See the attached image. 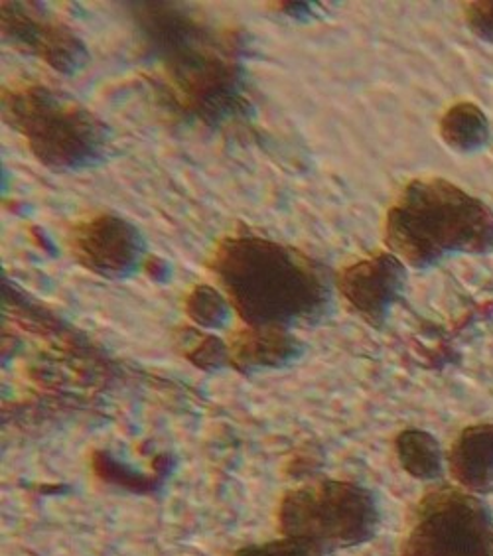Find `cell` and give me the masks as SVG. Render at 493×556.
I'll use <instances>...</instances> for the list:
<instances>
[{
  "instance_id": "11",
  "label": "cell",
  "mask_w": 493,
  "mask_h": 556,
  "mask_svg": "<svg viewBox=\"0 0 493 556\" xmlns=\"http://www.w3.org/2000/svg\"><path fill=\"white\" fill-rule=\"evenodd\" d=\"M452 476L476 493L493 490V425L462 430L448 452Z\"/></svg>"
},
{
  "instance_id": "6",
  "label": "cell",
  "mask_w": 493,
  "mask_h": 556,
  "mask_svg": "<svg viewBox=\"0 0 493 556\" xmlns=\"http://www.w3.org/2000/svg\"><path fill=\"white\" fill-rule=\"evenodd\" d=\"M401 556H493L492 519L470 495L434 493L420 505Z\"/></svg>"
},
{
  "instance_id": "13",
  "label": "cell",
  "mask_w": 493,
  "mask_h": 556,
  "mask_svg": "<svg viewBox=\"0 0 493 556\" xmlns=\"http://www.w3.org/2000/svg\"><path fill=\"white\" fill-rule=\"evenodd\" d=\"M401 466L418 480H434L442 471V452L439 440L427 430L407 428L395 439Z\"/></svg>"
},
{
  "instance_id": "9",
  "label": "cell",
  "mask_w": 493,
  "mask_h": 556,
  "mask_svg": "<svg viewBox=\"0 0 493 556\" xmlns=\"http://www.w3.org/2000/svg\"><path fill=\"white\" fill-rule=\"evenodd\" d=\"M336 290L350 311L374 328L385 324L407 287V265L391 251H376L333 273Z\"/></svg>"
},
{
  "instance_id": "4",
  "label": "cell",
  "mask_w": 493,
  "mask_h": 556,
  "mask_svg": "<svg viewBox=\"0 0 493 556\" xmlns=\"http://www.w3.org/2000/svg\"><path fill=\"white\" fill-rule=\"evenodd\" d=\"M0 111L4 125L24 140L34 161L46 170H89L108 159V125L60 89L38 81L4 84Z\"/></svg>"
},
{
  "instance_id": "15",
  "label": "cell",
  "mask_w": 493,
  "mask_h": 556,
  "mask_svg": "<svg viewBox=\"0 0 493 556\" xmlns=\"http://www.w3.org/2000/svg\"><path fill=\"white\" fill-rule=\"evenodd\" d=\"M184 314L193 326L202 330L224 328L231 316V302L227 300L222 289L212 285H195L184 296Z\"/></svg>"
},
{
  "instance_id": "16",
  "label": "cell",
  "mask_w": 493,
  "mask_h": 556,
  "mask_svg": "<svg viewBox=\"0 0 493 556\" xmlns=\"http://www.w3.org/2000/svg\"><path fill=\"white\" fill-rule=\"evenodd\" d=\"M236 556H324L323 548L296 541V539H280V541H270L265 545L246 546L241 548Z\"/></svg>"
},
{
  "instance_id": "2",
  "label": "cell",
  "mask_w": 493,
  "mask_h": 556,
  "mask_svg": "<svg viewBox=\"0 0 493 556\" xmlns=\"http://www.w3.org/2000/svg\"><path fill=\"white\" fill-rule=\"evenodd\" d=\"M246 326H312L332 311L333 275L299 247L249 229L219 237L205 261Z\"/></svg>"
},
{
  "instance_id": "10",
  "label": "cell",
  "mask_w": 493,
  "mask_h": 556,
  "mask_svg": "<svg viewBox=\"0 0 493 556\" xmlns=\"http://www.w3.org/2000/svg\"><path fill=\"white\" fill-rule=\"evenodd\" d=\"M226 342L229 367L241 374L280 369L294 364L304 353V343L289 328L280 326L241 324L231 330Z\"/></svg>"
},
{
  "instance_id": "1",
  "label": "cell",
  "mask_w": 493,
  "mask_h": 556,
  "mask_svg": "<svg viewBox=\"0 0 493 556\" xmlns=\"http://www.w3.org/2000/svg\"><path fill=\"white\" fill-rule=\"evenodd\" d=\"M123 4L164 108L210 129L251 117L243 30L184 2Z\"/></svg>"
},
{
  "instance_id": "14",
  "label": "cell",
  "mask_w": 493,
  "mask_h": 556,
  "mask_svg": "<svg viewBox=\"0 0 493 556\" xmlns=\"http://www.w3.org/2000/svg\"><path fill=\"white\" fill-rule=\"evenodd\" d=\"M174 350L188 359L193 367L204 371H215L229 367L227 342L214 333H207L198 326H178L172 332Z\"/></svg>"
},
{
  "instance_id": "12",
  "label": "cell",
  "mask_w": 493,
  "mask_h": 556,
  "mask_svg": "<svg viewBox=\"0 0 493 556\" xmlns=\"http://www.w3.org/2000/svg\"><path fill=\"white\" fill-rule=\"evenodd\" d=\"M440 139L448 149L470 154L490 142V121L482 109L473 103H458L448 109L439 125Z\"/></svg>"
},
{
  "instance_id": "7",
  "label": "cell",
  "mask_w": 493,
  "mask_h": 556,
  "mask_svg": "<svg viewBox=\"0 0 493 556\" xmlns=\"http://www.w3.org/2000/svg\"><path fill=\"white\" fill-rule=\"evenodd\" d=\"M64 245L79 267L108 280L130 278L147 263V241L123 215L97 210L64 225Z\"/></svg>"
},
{
  "instance_id": "17",
  "label": "cell",
  "mask_w": 493,
  "mask_h": 556,
  "mask_svg": "<svg viewBox=\"0 0 493 556\" xmlns=\"http://www.w3.org/2000/svg\"><path fill=\"white\" fill-rule=\"evenodd\" d=\"M464 18L478 38L493 43V2H468L464 7Z\"/></svg>"
},
{
  "instance_id": "3",
  "label": "cell",
  "mask_w": 493,
  "mask_h": 556,
  "mask_svg": "<svg viewBox=\"0 0 493 556\" xmlns=\"http://www.w3.org/2000/svg\"><path fill=\"white\" fill-rule=\"evenodd\" d=\"M383 239L418 270L456 255H485L493 249L492 207L444 178H417L387 207Z\"/></svg>"
},
{
  "instance_id": "8",
  "label": "cell",
  "mask_w": 493,
  "mask_h": 556,
  "mask_svg": "<svg viewBox=\"0 0 493 556\" xmlns=\"http://www.w3.org/2000/svg\"><path fill=\"white\" fill-rule=\"evenodd\" d=\"M0 30L11 48L38 58L58 74L76 75L89 64L84 38L38 2H2Z\"/></svg>"
},
{
  "instance_id": "18",
  "label": "cell",
  "mask_w": 493,
  "mask_h": 556,
  "mask_svg": "<svg viewBox=\"0 0 493 556\" xmlns=\"http://www.w3.org/2000/svg\"><path fill=\"white\" fill-rule=\"evenodd\" d=\"M270 4H275L273 7L275 11L282 12V14H287L290 18H296V21L308 18L312 11L316 9L314 2H270Z\"/></svg>"
},
{
  "instance_id": "5",
  "label": "cell",
  "mask_w": 493,
  "mask_h": 556,
  "mask_svg": "<svg viewBox=\"0 0 493 556\" xmlns=\"http://www.w3.org/2000/svg\"><path fill=\"white\" fill-rule=\"evenodd\" d=\"M282 535L318 548L369 541L379 525L374 495L350 482L316 480L290 490L279 505Z\"/></svg>"
}]
</instances>
